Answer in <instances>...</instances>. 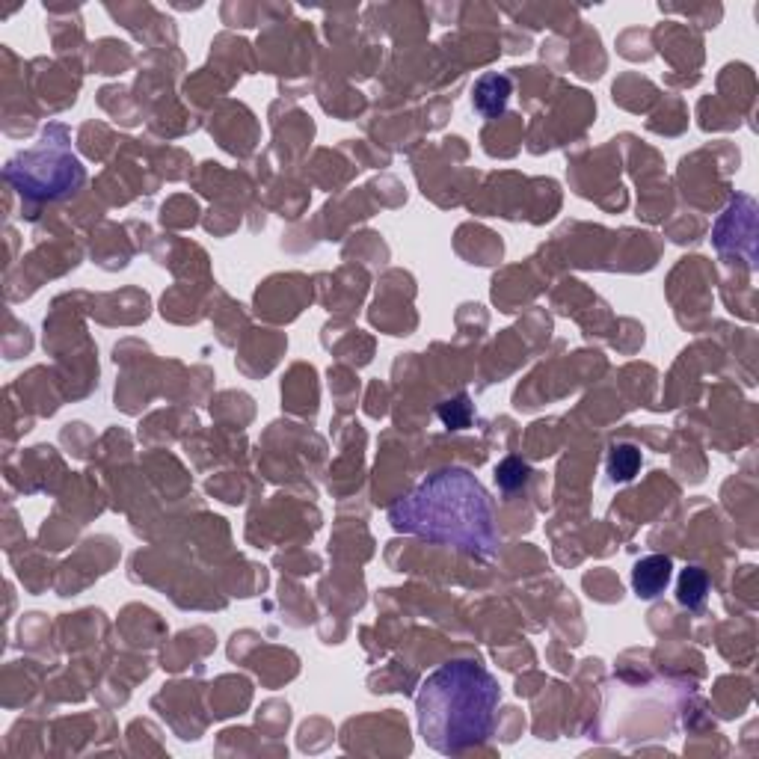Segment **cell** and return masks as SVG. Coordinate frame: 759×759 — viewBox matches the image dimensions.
I'll return each instance as SVG.
<instances>
[{
	"mask_svg": "<svg viewBox=\"0 0 759 759\" xmlns=\"http://www.w3.org/2000/svg\"><path fill=\"white\" fill-rule=\"evenodd\" d=\"M389 522L398 531L457 546L478 558H493L499 546L493 502L481 481H475L466 469L430 475L416 493L392 505Z\"/></svg>",
	"mask_w": 759,
	"mask_h": 759,
	"instance_id": "1",
	"label": "cell"
},
{
	"mask_svg": "<svg viewBox=\"0 0 759 759\" xmlns=\"http://www.w3.org/2000/svg\"><path fill=\"white\" fill-rule=\"evenodd\" d=\"M502 688L490 671L460 659L427 676L416 697L424 745L454 757L484 745L496 724Z\"/></svg>",
	"mask_w": 759,
	"mask_h": 759,
	"instance_id": "2",
	"label": "cell"
},
{
	"mask_svg": "<svg viewBox=\"0 0 759 759\" xmlns=\"http://www.w3.org/2000/svg\"><path fill=\"white\" fill-rule=\"evenodd\" d=\"M6 178L24 199L45 202L72 193L84 181V167L69 146L66 128L57 125L45 131L33 149L9 161Z\"/></svg>",
	"mask_w": 759,
	"mask_h": 759,
	"instance_id": "3",
	"label": "cell"
},
{
	"mask_svg": "<svg viewBox=\"0 0 759 759\" xmlns=\"http://www.w3.org/2000/svg\"><path fill=\"white\" fill-rule=\"evenodd\" d=\"M671 570H674L671 558L650 555V558H644V561L635 564V570H632V588H635V593L641 599H653V596H659V593L668 588Z\"/></svg>",
	"mask_w": 759,
	"mask_h": 759,
	"instance_id": "4",
	"label": "cell"
},
{
	"mask_svg": "<svg viewBox=\"0 0 759 759\" xmlns=\"http://www.w3.org/2000/svg\"><path fill=\"white\" fill-rule=\"evenodd\" d=\"M510 98V81L505 75H484L475 86V110L484 116H499Z\"/></svg>",
	"mask_w": 759,
	"mask_h": 759,
	"instance_id": "5",
	"label": "cell"
},
{
	"mask_svg": "<svg viewBox=\"0 0 759 759\" xmlns=\"http://www.w3.org/2000/svg\"><path fill=\"white\" fill-rule=\"evenodd\" d=\"M706 593H709V579L700 567H688L682 570L679 576V588H676V596L685 608H700L706 602Z\"/></svg>",
	"mask_w": 759,
	"mask_h": 759,
	"instance_id": "6",
	"label": "cell"
},
{
	"mask_svg": "<svg viewBox=\"0 0 759 759\" xmlns=\"http://www.w3.org/2000/svg\"><path fill=\"white\" fill-rule=\"evenodd\" d=\"M641 469V451L632 445H617L608 454V475L614 481H632Z\"/></svg>",
	"mask_w": 759,
	"mask_h": 759,
	"instance_id": "7",
	"label": "cell"
},
{
	"mask_svg": "<svg viewBox=\"0 0 759 759\" xmlns=\"http://www.w3.org/2000/svg\"><path fill=\"white\" fill-rule=\"evenodd\" d=\"M528 475H531V466L522 463L519 457H507V460H502V463L496 466V481H499V487H502L505 493L519 490V487L528 481Z\"/></svg>",
	"mask_w": 759,
	"mask_h": 759,
	"instance_id": "8",
	"label": "cell"
},
{
	"mask_svg": "<svg viewBox=\"0 0 759 759\" xmlns=\"http://www.w3.org/2000/svg\"><path fill=\"white\" fill-rule=\"evenodd\" d=\"M439 419L445 422V427H451V430L469 427V422H472V404H469V398L460 395V398H454V401L439 404Z\"/></svg>",
	"mask_w": 759,
	"mask_h": 759,
	"instance_id": "9",
	"label": "cell"
}]
</instances>
